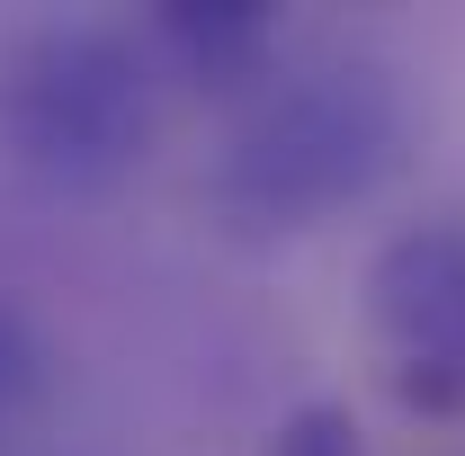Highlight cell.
Listing matches in <instances>:
<instances>
[{"mask_svg": "<svg viewBox=\"0 0 465 456\" xmlns=\"http://www.w3.org/2000/svg\"><path fill=\"white\" fill-rule=\"evenodd\" d=\"M162 63L125 27L45 18L0 45V153L54 197H99L143 171L162 134Z\"/></svg>", "mask_w": 465, "mask_h": 456, "instance_id": "cell-2", "label": "cell"}, {"mask_svg": "<svg viewBox=\"0 0 465 456\" xmlns=\"http://www.w3.org/2000/svg\"><path fill=\"white\" fill-rule=\"evenodd\" d=\"M403 144H411V108L385 63L367 55L304 63L232 116V134L206 162V215L232 242L322 233L331 215L367 206L403 171Z\"/></svg>", "mask_w": 465, "mask_h": 456, "instance_id": "cell-1", "label": "cell"}, {"mask_svg": "<svg viewBox=\"0 0 465 456\" xmlns=\"http://www.w3.org/2000/svg\"><path fill=\"white\" fill-rule=\"evenodd\" d=\"M367 341L403 411L465 421V224H403L367 260Z\"/></svg>", "mask_w": 465, "mask_h": 456, "instance_id": "cell-3", "label": "cell"}, {"mask_svg": "<svg viewBox=\"0 0 465 456\" xmlns=\"http://www.w3.org/2000/svg\"><path fill=\"white\" fill-rule=\"evenodd\" d=\"M153 63H171L188 90H269L278 63V9L269 0H162L153 9Z\"/></svg>", "mask_w": 465, "mask_h": 456, "instance_id": "cell-4", "label": "cell"}, {"mask_svg": "<svg viewBox=\"0 0 465 456\" xmlns=\"http://www.w3.org/2000/svg\"><path fill=\"white\" fill-rule=\"evenodd\" d=\"M45 394V341H36V322L0 295V430H18L27 411Z\"/></svg>", "mask_w": 465, "mask_h": 456, "instance_id": "cell-6", "label": "cell"}, {"mask_svg": "<svg viewBox=\"0 0 465 456\" xmlns=\"http://www.w3.org/2000/svg\"><path fill=\"white\" fill-rule=\"evenodd\" d=\"M260 456H376V448H367V430H358L349 402H295V411L269 421Z\"/></svg>", "mask_w": 465, "mask_h": 456, "instance_id": "cell-5", "label": "cell"}]
</instances>
